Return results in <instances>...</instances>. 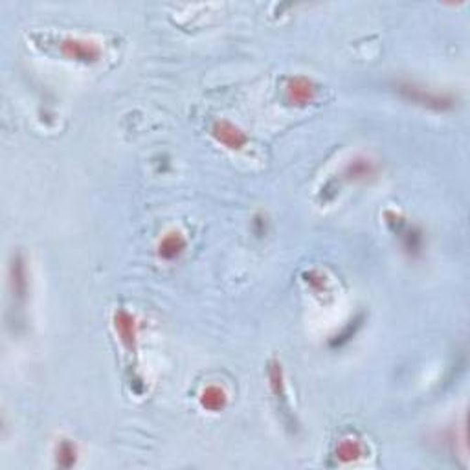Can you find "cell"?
I'll return each mask as SVG.
<instances>
[{
    "label": "cell",
    "mask_w": 470,
    "mask_h": 470,
    "mask_svg": "<svg viewBox=\"0 0 470 470\" xmlns=\"http://www.w3.org/2000/svg\"><path fill=\"white\" fill-rule=\"evenodd\" d=\"M399 92L403 98L410 100L412 103L423 105L433 110H448L454 107V98L447 92H437L433 89H426L417 83H400Z\"/></svg>",
    "instance_id": "1"
},
{
    "label": "cell",
    "mask_w": 470,
    "mask_h": 470,
    "mask_svg": "<svg viewBox=\"0 0 470 470\" xmlns=\"http://www.w3.org/2000/svg\"><path fill=\"white\" fill-rule=\"evenodd\" d=\"M61 52L67 56V58L74 59V61L81 63H94L100 58V46L92 41H85V39H76V37H67L61 41Z\"/></svg>",
    "instance_id": "2"
},
{
    "label": "cell",
    "mask_w": 470,
    "mask_h": 470,
    "mask_svg": "<svg viewBox=\"0 0 470 470\" xmlns=\"http://www.w3.org/2000/svg\"><path fill=\"white\" fill-rule=\"evenodd\" d=\"M287 98L290 103L307 105L316 98V85L303 76H296L287 83Z\"/></svg>",
    "instance_id": "3"
},
{
    "label": "cell",
    "mask_w": 470,
    "mask_h": 470,
    "mask_svg": "<svg viewBox=\"0 0 470 470\" xmlns=\"http://www.w3.org/2000/svg\"><path fill=\"white\" fill-rule=\"evenodd\" d=\"M214 136L217 138V142H221L228 149H242L247 145V136H244V133L233 124L226 122V119L215 122Z\"/></svg>",
    "instance_id": "4"
},
{
    "label": "cell",
    "mask_w": 470,
    "mask_h": 470,
    "mask_svg": "<svg viewBox=\"0 0 470 470\" xmlns=\"http://www.w3.org/2000/svg\"><path fill=\"white\" fill-rule=\"evenodd\" d=\"M115 329L116 333H118L119 340L124 344L127 349H134L136 346V322L127 311H118L115 314Z\"/></svg>",
    "instance_id": "5"
},
{
    "label": "cell",
    "mask_w": 470,
    "mask_h": 470,
    "mask_svg": "<svg viewBox=\"0 0 470 470\" xmlns=\"http://www.w3.org/2000/svg\"><path fill=\"white\" fill-rule=\"evenodd\" d=\"M185 248V239L182 237V233L171 232L167 233L166 237H162L160 244H158V254L164 259H176L184 252Z\"/></svg>",
    "instance_id": "6"
},
{
    "label": "cell",
    "mask_w": 470,
    "mask_h": 470,
    "mask_svg": "<svg viewBox=\"0 0 470 470\" xmlns=\"http://www.w3.org/2000/svg\"><path fill=\"white\" fill-rule=\"evenodd\" d=\"M226 403H228V397H226V393H224L221 388H217V386H209V388H206V390L202 391V395H200V404H202V408L209 410V412H221V410L226 406Z\"/></svg>",
    "instance_id": "7"
},
{
    "label": "cell",
    "mask_w": 470,
    "mask_h": 470,
    "mask_svg": "<svg viewBox=\"0 0 470 470\" xmlns=\"http://www.w3.org/2000/svg\"><path fill=\"white\" fill-rule=\"evenodd\" d=\"M362 456H364V447L358 439H353V437L342 439V443L337 447V457L344 463H351Z\"/></svg>",
    "instance_id": "8"
},
{
    "label": "cell",
    "mask_w": 470,
    "mask_h": 470,
    "mask_svg": "<svg viewBox=\"0 0 470 470\" xmlns=\"http://www.w3.org/2000/svg\"><path fill=\"white\" fill-rule=\"evenodd\" d=\"M347 173L351 178H366V176H371L375 173V166L371 164L370 160H355L353 164H349L347 167Z\"/></svg>",
    "instance_id": "9"
},
{
    "label": "cell",
    "mask_w": 470,
    "mask_h": 470,
    "mask_svg": "<svg viewBox=\"0 0 470 470\" xmlns=\"http://www.w3.org/2000/svg\"><path fill=\"white\" fill-rule=\"evenodd\" d=\"M74 461H76V448L72 443H61L59 445V463L65 466L74 465Z\"/></svg>",
    "instance_id": "10"
}]
</instances>
